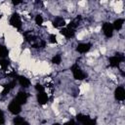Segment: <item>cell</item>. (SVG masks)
Listing matches in <instances>:
<instances>
[{
  "mask_svg": "<svg viewBox=\"0 0 125 125\" xmlns=\"http://www.w3.org/2000/svg\"><path fill=\"white\" fill-rule=\"evenodd\" d=\"M114 97L118 101H124L125 99V89L122 86H119L114 91Z\"/></svg>",
  "mask_w": 125,
  "mask_h": 125,
  "instance_id": "obj_7",
  "label": "cell"
},
{
  "mask_svg": "<svg viewBox=\"0 0 125 125\" xmlns=\"http://www.w3.org/2000/svg\"><path fill=\"white\" fill-rule=\"evenodd\" d=\"M123 23H124V20L123 19H117L114 21L113 24H112V27L113 29H116V30H120L123 26Z\"/></svg>",
  "mask_w": 125,
  "mask_h": 125,
  "instance_id": "obj_15",
  "label": "cell"
},
{
  "mask_svg": "<svg viewBox=\"0 0 125 125\" xmlns=\"http://www.w3.org/2000/svg\"><path fill=\"white\" fill-rule=\"evenodd\" d=\"M9 64H10V62H9L8 60H6V59H2V60H0V66H1L3 69H6V68L8 67Z\"/></svg>",
  "mask_w": 125,
  "mask_h": 125,
  "instance_id": "obj_19",
  "label": "cell"
},
{
  "mask_svg": "<svg viewBox=\"0 0 125 125\" xmlns=\"http://www.w3.org/2000/svg\"><path fill=\"white\" fill-rule=\"evenodd\" d=\"M27 98H28V96H27L26 93H24V92H19V94L17 95V97L14 100L16 102H18L20 104H23L26 103Z\"/></svg>",
  "mask_w": 125,
  "mask_h": 125,
  "instance_id": "obj_8",
  "label": "cell"
},
{
  "mask_svg": "<svg viewBox=\"0 0 125 125\" xmlns=\"http://www.w3.org/2000/svg\"><path fill=\"white\" fill-rule=\"evenodd\" d=\"M49 39H50V42L51 43H57V37H56V35L55 34H51L50 36H49Z\"/></svg>",
  "mask_w": 125,
  "mask_h": 125,
  "instance_id": "obj_22",
  "label": "cell"
},
{
  "mask_svg": "<svg viewBox=\"0 0 125 125\" xmlns=\"http://www.w3.org/2000/svg\"><path fill=\"white\" fill-rule=\"evenodd\" d=\"M10 24L12 26L16 27V28H21V21L20 16L17 13H15V14L12 15V17L10 19Z\"/></svg>",
  "mask_w": 125,
  "mask_h": 125,
  "instance_id": "obj_5",
  "label": "cell"
},
{
  "mask_svg": "<svg viewBox=\"0 0 125 125\" xmlns=\"http://www.w3.org/2000/svg\"><path fill=\"white\" fill-rule=\"evenodd\" d=\"M8 109L11 113L13 114H18L21 112V104H20L18 102H16L15 100H13L9 105H8Z\"/></svg>",
  "mask_w": 125,
  "mask_h": 125,
  "instance_id": "obj_4",
  "label": "cell"
},
{
  "mask_svg": "<svg viewBox=\"0 0 125 125\" xmlns=\"http://www.w3.org/2000/svg\"><path fill=\"white\" fill-rule=\"evenodd\" d=\"M37 101H38L39 104H41V105L47 104V102H48V96L45 93V91L44 92H39L37 94Z\"/></svg>",
  "mask_w": 125,
  "mask_h": 125,
  "instance_id": "obj_10",
  "label": "cell"
},
{
  "mask_svg": "<svg viewBox=\"0 0 125 125\" xmlns=\"http://www.w3.org/2000/svg\"><path fill=\"white\" fill-rule=\"evenodd\" d=\"M35 89L38 91V93H39V92H44V91H45L44 86H42L41 84H36V85H35Z\"/></svg>",
  "mask_w": 125,
  "mask_h": 125,
  "instance_id": "obj_21",
  "label": "cell"
},
{
  "mask_svg": "<svg viewBox=\"0 0 125 125\" xmlns=\"http://www.w3.org/2000/svg\"><path fill=\"white\" fill-rule=\"evenodd\" d=\"M124 61V57L120 54H116V56H113V57H110L108 59V62H109V64L113 67H117L120 62H122Z\"/></svg>",
  "mask_w": 125,
  "mask_h": 125,
  "instance_id": "obj_3",
  "label": "cell"
},
{
  "mask_svg": "<svg viewBox=\"0 0 125 125\" xmlns=\"http://www.w3.org/2000/svg\"><path fill=\"white\" fill-rule=\"evenodd\" d=\"M103 31H104V35H105L107 38L111 37L112 34H113V27H112V24L109 23V22H104V23L103 24Z\"/></svg>",
  "mask_w": 125,
  "mask_h": 125,
  "instance_id": "obj_6",
  "label": "cell"
},
{
  "mask_svg": "<svg viewBox=\"0 0 125 125\" xmlns=\"http://www.w3.org/2000/svg\"><path fill=\"white\" fill-rule=\"evenodd\" d=\"M20 3H21V1H13V4H15V5L20 4Z\"/></svg>",
  "mask_w": 125,
  "mask_h": 125,
  "instance_id": "obj_25",
  "label": "cell"
},
{
  "mask_svg": "<svg viewBox=\"0 0 125 125\" xmlns=\"http://www.w3.org/2000/svg\"><path fill=\"white\" fill-rule=\"evenodd\" d=\"M76 119L82 125H96V120L95 119H91L88 115H84L82 113L77 114L76 115Z\"/></svg>",
  "mask_w": 125,
  "mask_h": 125,
  "instance_id": "obj_1",
  "label": "cell"
},
{
  "mask_svg": "<svg viewBox=\"0 0 125 125\" xmlns=\"http://www.w3.org/2000/svg\"><path fill=\"white\" fill-rule=\"evenodd\" d=\"M61 34H62L65 38H71L74 36L75 34V30L74 29H71V28H68V27H62L61 29Z\"/></svg>",
  "mask_w": 125,
  "mask_h": 125,
  "instance_id": "obj_9",
  "label": "cell"
},
{
  "mask_svg": "<svg viewBox=\"0 0 125 125\" xmlns=\"http://www.w3.org/2000/svg\"><path fill=\"white\" fill-rule=\"evenodd\" d=\"M15 85H16V81L15 80H13V81H11L10 83H8V84H6L5 86H4V89H3V91H2V95L3 96H5V95H7L14 87H15Z\"/></svg>",
  "mask_w": 125,
  "mask_h": 125,
  "instance_id": "obj_14",
  "label": "cell"
},
{
  "mask_svg": "<svg viewBox=\"0 0 125 125\" xmlns=\"http://www.w3.org/2000/svg\"><path fill=\"white\" fill-rule=\"evenodd\" d=\"M61 62H62V57H61V55H55V56L52 58V62H53V63L60 64Z\"/></svg>",
  "mask_w": 125,
  "mask_h": 125,
  "instance_id": "obj_18",
  "label": "cell"
},
{
  "mask_svg": "<svg viewBox=\"0 0 125 125\" xmlns=\"http://www.w3.org/2000/svg\"><path fill=\"white\" fill-rule=\"evenodd\" d=\"M4 122H5V117H4V113H3V111H2V110H0V125L4 124Z\"/></svg>",
  "mask_w": 125,
  "mask_h": 125,
  "instance_id": "obj_23",
  "label": "cell"
},
{
  "mask_svg": "<svg viewBox=\"0 0 125 125\" xmlns=\"http://www.w3.org/2000/svg\"><path fill=\"white\" fill-rule=\"evenodd\" d=\"M7 56H8V49L4 45L0 44V60L5 59Z\"/></svg>",
  "mask_w": 125,
  "mask_h": 125,
  "instance_id": "obj_16",
  "label": "cell"
},
{
  "mask_svg": "<svg viewBox=\"0 0 125 125\" xmlns=\"http://www.w3.org/2000/svg\"><path fill=\"white\" fill-rule=\"evenodd\" d=\"M70 69H71L72 74H73V77H74L75 79H77V80H82V79L85 78V73L81 70V68L78 66L77 63L73 64Z\"/></svg>",
  "mask_w": 125,
  "mask_h": 125,
  "instance_id": "obj_2",
  "label": "cell"
},
{
  "mask_svg": "<svg viewBox=\"0 0 125 125\" xmlns=\"http://www.w3.org/2000/svg\"><path fill=\"white\" fill-rule=\"evenodd\" d=\"M21 125H29V123H28V122H26V121L24 120V121H23V123H22Z\"/></svg>",
  "mask_w": 125,
  "mask_h": 125,
  "instance_id": "obj_26",
  "label": "cell"
},
{
  "mask_svg": "<svg viewBox=\"0 0 125 125\" xmlns=\"http://www.w3.org/2000/svg\"><path fill=\"white\" fill-rule=\"evenodd\" d=\"M23 121H24V119H23L22 117H21V116H17V117L14 118L13 123H14V125H21V124L23 123Z\"/></svg>",
  "mask_w": 125,
  "mask_h": 125,
  "instance_id": "obj_17",
  "label": "cell"
},
{
  "mask_svg": "<svg viewBox=\"0 0 125 125\" xmlns=\"http://www.w3.org/2000/svg\"><path fill=\"white\" fill-rule=\"evenodd\" d=\"M53 125H61V124H59V123H55V124H53Z\"/></svg>",
  "mask_w": 125,
  "mask_h": 125,
  "instance_id": "obj_27",
  "label": "cell"
},
{
  "mask_svg": "<svg viewBox=\"0 0 125 125\" xmlns=\"http://www.w3.org/2000/svg\"><path fill=\"white\" fill-rule=\"evenodd\" d=\"M90 48H91V44H89V43H80L76 47V50H77V52L84 54V53H87L90 50Z\"/></svg>",
  "mask_w": 125,
  "mask_h": 125,
  "instance_id": "obj_11",
  "label": "cell"
},
{
  "mask_svg": "<svg viewBox=\"0 0 125 125\" xmlns=\"http://www.w3.org/2000/svg\"><path fill=\"white\" fill-rule=\"evenodd\" d=\"M52 23H53V26H55V27H62V26H64L65 21L62 17H57V18H55V20L53 21Z\"/></svg>",
  "mask_w": 125,
  "mask_h": 125,
  "instance_id": "obj_12",
  "label": "cell"
},
{
  "mask_svg": "<svg viewBox=\"0 0 125 125\" xmlns=\"http://www.w3.org/2000/svg\"><path fill=\"white\" fill-rule=\"evenodd\" d=\"M18 81H19V83H20V85L21 86H22V87H24V88H27L29 85H30V81L26 78V77H24V76H21V75H20V76H18Z\"/></svg>",
  "mask_w": 125,
  "mask_h": 125,
  "instance_id": "obj_13",
  "label": "cell"
},
{
  "mask_svg": "<svg viewBox=\"0 0 125 125\" xmlns=\"http://www.w3.org/2000/svg\"><path fill=\"white\" fill-rule=\"evenodd\" d=\"M35 22H36V24L41 25V24L43 23V18H42V16L37 15V16H36V18H35Z\"/></svg>",
  "mask_w": 125,
  "mask_h": 125,
  "instance_id": "obj_20",
  "label": "cell"
},
{
  "mask_svg": "<svg viewBox=\"0 0 125 125\" xmlns=\"http://www.w3.org/2000/svg\"><path fill=\"white\" fill-rule=\"evenodd\" d=\"M63 125H77V124L75 123V121H74V120H72V119H71V120L67 121L66 123H64Z\"/></svg>",
  "mask_w": 125,
  "mask_h": 125,
  "instance_id": "obj_24",
  "label": "cell"
}]
</instances>
